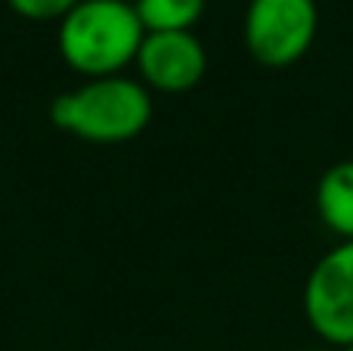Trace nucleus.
<instances>
[{"label":"nucleus","instance_id":"nucleus-9","mask_svg":"<svg viewBox=\"0 0 353 351\" xmlns=\"http://www.w3.org/2000/svg\"><path fill=\"white\" fill-rule=\"evenodd\" d=\"M341 351H353V345H347V348H341Z\"/></svg>","mask_w":353,"mask_h":351},{"label":"nucleus","instance_id":"nucleus-7","mask_svg":"<svg viewBox=\"0 0 353 351\" xmlns=\"http://www.w3.org/2000/svg\"><path fill=\"white\" fill-rule=\"evenodd\" d=\"M143 28L149 31H192L205 16L208 0H134Z\"/></svg>","mask_w":353,"mask_h":351},{"label":"nucleus","instance_id":"nucleus-5","mask_svg":"<svg viewBox=\"0 0 353 351\" xmlns=\"http://www.w3.org/2000/svg\"><path fill=\"white\" fill-rule=\"evenodd\" d=\"M137 75L155 93H186L208 72V50L195 31H149L137 53Z\"/></svg>","mask_w":353,"mask_h":351},{"label":"nucleus","instance_id":"nucleus-6","mask_svg":"<svg viewBox=\"0 0 353 351\" xmlns=\"http://www.w3.org/2000/svg\"><path fill=\"white\" fill-rule=\"evenodd\" d=\"M316 211L338 240H353V159L325 168L316 184Z\"/></svg>","mask_w":353,"mask_h":351},{"label":"nucleus","instance_id":"nucleus-4","mask_svg":"<svg viewBox=\"0 0 353 351\" xmlns=\"http://www.w3.org/2000/svg\"><path fill=\"white\" fill-rule=\"evenodd\" d=\"M301 302L310 330L325 345H353V240L338 243L313 265Z\"/></svg>","mask_w":353,"mask_h":351},{"label":"nucleus","instance_id":"nucleus-1","mask_svg":"<svg viewBox=\"0 0 353 351\" xmlns=\"http://www.w3.org/2000/svg\"><path fill=\"white\" fill-rule=\"evenodd\" d=\"M152 91L140 78L109 75L81 81L50 103V122L84 143H128L152 122Z\"/></svg>","mask_w":353,"mask_h":351},{"label":"nucleus","instance_id":"nucleus-3","mask_svg":"<svg viewBox=\"0 0 353 351\" xmlns=\"http://www.w3.org/2000/svg\"><path fill=\"white\" fill-rule=\"evenodd\" d=\"M319 31L316 0H251L242 19V41L251 59L288 68L310 53Z\"/></svg>","mask_w":353,"mask_h":351},{"label":"nucleus","instance_id":"nucleus-8","mask_svg":"<svg viewBox=\"0 0 353 351\" xmlns=\"http://www.w3.org/2000/svg\"><path fill=\"white\" fill-rule=\"evenodd\" d=\"M6 3L16 16L28 19V22H59L81 0H6Z\"/></svg>","mask_w":353,"mask_h":351},{"label":"nucleus","instance_id":"nucleus-2","mask_svg":"<svg viewBox=\"0 0 353 351\" xmlns=\"http://www.w3.org/2000/svg\"><path fill=\"white\" fill-rule=\"evenodd\" d=\"M146 37L134 3L128 0H81L59 19V56L84 81L124 75L134 66Z\"/></svg>","mask_w":353,"mask_h":351}]
</instances>
